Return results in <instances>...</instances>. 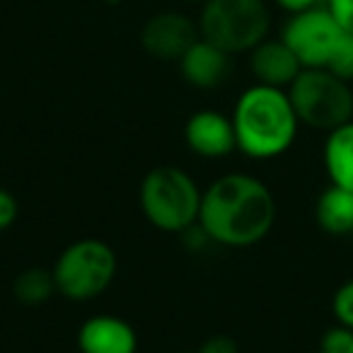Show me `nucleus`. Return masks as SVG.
<instances>
[{
	"instance_id": "obj_16",
	"label": "nucleus",
	"mask_w": 353,
	"mask_h": 353,
	"mask_svg": "<svg viewBox=\"0 0 353 353\" xmlns=\"http://www.w3.org/2000/svg\"><path fill=\"white\" fill-rule=\"evenodd\" d=\"M332 314L336 324L353 329V279L341 283L332 298Z\"/></svg>"
},
{
	"instance_id": "obj_9",
	"label": "nucleus",
	"mask_w": 353,
	"mask_h": 353,
	"mask_svg": "<svg viewBox=\"0 0 353 353\" xmlns=\"http://www.w3.org/2000/svg\"><path fill=\"white\" fill-rule=\"evenodd\" d=\"M184 141H187L189 150L206 160L225 157L232 150H237L232 119L216 109H201V112L192 114L184 123Z\"/></svg>"
},
{
	"instance_id": "obj_3",
	"label": "nucleus",
	"mask_w": 353,
	"mask_h": 353,
	"mask_svg": "<svg viewBox=\"0 0 353 353\" xmlns=\"http://www.w3.org/2000/svg\"><path fill=\"white\" fill-rule=\"evenodd\" d=\"M196 179L179 167H155L141 182V211L162 232H179L196 225L201 213Z\"/></svg>"
},
{
	"instance_id": "obj_20",
	"label": "nucleus",
	"mask_w": 353,
	"mask_h": 353,
	"mask_svg": "<svg viewBox=\"0 0 353 353\" xmlns=\"http://www.w3.org/2000/svg\"><path fill=\"white\" fill-rule=\"evenodd\" d=\"M17 213H20L17 199L8 189H0V232L8 230L17 221Z\"/></svg>"
},
{
	"instance_id": "obj_8",
	"label": "nucleus",
	"mask_w": 353,
	"mask_h": 353,
	"mask_svg": "<svg viewBox=\"0 0 353 353\" xmlns=\"http://www.w3.org/2000/svg\"><path fill=\"white\" fill-rule=\"evenodd\" d=\"M199 37V22L189 20L182 12H160L145 22L141 44L152 59L179 61Z\"/></svg>"
},
{
	"instance_id": "obj_18",
	"label": "nucleus",
	"mask_w": 353,
	"mask_h": 353,
	"mask_svg": "<svg viewBox=\"0 0 353 353\" xmlns=\"http://www.w3.org/2000/svg\"><path fill=\"white\" fill-rule=\"evenodd\" d=\"M327 70H332L334 75H339V78L353 83V34L346 37L341 51H339L336 59H334V63L329 65Z\"/></svg>"
},
{
	"instance_id": "obj_25",
	"label": "nucleus",
	"mask_w": 353,
	"mask_h": 353,
	"mask_svg": "<svg viewBox=\"0 0 353 353\" xmlns=\"http://www.w3.org/2000/svg\"><path fill=\"white\" fill-rule=\"evenodd\" d=\"M107 3H121V0H107Z\"/></svg>"
},
{
	"instance_id": "obj_7",
	"label": "nucleus",
	"mask_w": 353,
	"mask_h": 353,
	"mask_svg": "<svg viewBox=\"0 0 353 353\" xmlns=\"http://www.w3.org/2000/svg\"><path fill=\"white\" fill-rule=\"evenodd\" d=\"M348 32L332 17L327 8H314L288 15L281 39L290 46L303 68H329L341 51Z\"/></svg>"
},
{
	"instance_id": "obj_19",
	"label": "nucleus",
	"mask_w": 353,
	"mask_h": 353,
	"mask_svg": "<svg viewBox=\"0 0 353 353\" xmlns=\"http://www.w3.org/2000/svg\"><path fill=\"white\" fill-rule=\"evenodd\" d=\"M324 8L332 12V17L348 34H353V0H327Z\"/></svg>"
},
{
	"instance_id": "obj_13",
	"label": "nucleus",
	"mask_w": 353,
	"mask_h": 353,
	"mask_svg": "<svg viewBox=\"0 0 353 353\" xmlns=\"http://www.w3.org/2000/svg\"><path fill=\"white\" fill-rule=\"evenodd\" d=\"M322 160L329 182L353 192V121L341 123L327 133Z\"/></svg>"
},
{
	"instance_id": "obj_1",
	"label": "nucleus",
	"mask_w": 353,
	"mask_h": 353,
	"mask_svg": "<svg viewBox=\"0 0 353 353\" xmlns=\"http://www.w3.org/2000/svg\"><path fill=\"white\" fill-rule=\"evenodd\" d=\"M276 223V199L259 176L230 172L203 189L199 225L213 245L245 250L261 242Z\"/></svg>"
},
{
	"instance_id": "obj_10",
	"label": "nucleus",
	"mask_w": 353,
	"mask_h": 353,
	"mask_svg": "<svg viewBox=\"0 0 353 353\" xmlns=\"http://www.w3.org/2000/svg\"><path fill=\"white\" fill-rule=\"evenodd\" d=\"M182 78L196 90H216L230 78L232 56L223 51L221 46L211 44L203 37H199L187 54L179 59Z\"/></svg>"
},
{
	"instance_id": "obj_17",
	"label": "nucleus",
	"mask_w": 353,
	"mask_h": 353,
	"mask_svg": "<svg viewBox=\"0 0 353 353\" xmlns=\"http://www.w3.org/2000/svg\"><path fill=\"white\" fill-rule=\"evenodd\" d=\"M319 348L329 353H351L353 348V329L343 327V324H336V327L327 329L322 336V343Z\"/></svg>"
},
{
	"instance_id": "obj_2",
	"label": "nucleus",
	"mask_w": 353,
	"mask_h": 353,
	"mask_svg": "<svg viewBox=\"0 0 353 353\" xmlns=\"http://www.w3.org/2000/svg\"><path fill=\"white\" fill-rule=\"evenodd\" d=\"M237 150L252 160H274L293 148L300 119L288 90L254 83L237 97L232 109Z\"/></svg>"
},
{
	"instance_id": "obj_5",
	"label": "nucleus",
	"mask_w": 353,
	"mask_h": 353,
	"mask_svg": "<svg viewBox=\"0 0 353 353\" xmlns=\"http://www.w3.org/2000/svg\"><path fill=\"white\" fill-rule=\"evenodd\" d=\"M288 97L300 119V126L312 131H334L353 121V88L348 80L327 68H303L290 83Z\"/></svg>"
},
{
	"instance_id": "obj_22",
	"label": "nucleus",
	"mask_w": 353,
	"mask_h": 353,
	"mask_svg": "<svg viewBox=\"0 0 353 353\" xmlns=\"http://www.w3.org/2000/svg\"><path fill=\"white\" fill-rule=\"evenodd\" d=\"M276 6L285 12V15H298L305 10H314V8H322L327 0H274Z\"/></svg>"
},
{
	"instance_id": "obj_14",
	"label": "nucleus",
	"mask_w": 353,
	"mask_h": 353,
	"mask_svg": "<svg viewBox=\"0 0 353 353\" xmlns=\"http://www.w3.org/2000/svg\"><path fill=\"white\" fill-rule=\"evenodd\" d=\"M314 221L327 235L343 237L353 232V192L329 184L317 199Z\"/></svg>"
},
{
	"instance_id": "obj_26",
	"label": "nucleus",
	"mask_w": 353,
	"mask_h": 353,
	"mask_svg": "<svg viewBox=\"0 0 353 353\" xmlns=\"http://www.w3.org/2000/svg\"><path fill=\"white\" fill-rule=\"evenodd\" d=\"M351 353H353V348H351Z\"/></svg>"
},
{
	"instance_id": "obj_23",
	"label": "nucleus",
	"mask_w": 353,
	"mask_h": 353,
	"mask_svg": "<svg viewBox=\"0 0 353 353\" xmlns=\"http://www.w3.org/2000/svg\"><path fill=\"white\" fill-rule=\"evenodd\" d=\"M192 3H201V6H203V3H208V0H192Z\"/></svg>"
},
{
	"instance_id": "obj_21",
	"label": "nucleus",
	"mask_w": 353,
	"mask_h": 353,
	"mask_svg": "<svg viewBox=\"0 0 353 353\" xmlns=\"http://www.w3.org/2000/svg\"><path fill=\"white\" fill-rule=\"evenodd\" d=\"M199 353H240V351H237L235 339L225 336V334H216V336L206 339L201 343V351Z\"/></svg>"
},
{
	"instance_id": "obj_11",
	"label": "nucleus",
	"mask_w": 353,
	"mask_h": 353,
	"mask_svg": "<svg viewBox=\"0 0 353 353\" xmlns=\"http://www.w3.org/2000/svg\"><path fill=\"white\" fill-rule=\"evenodd\" d=\"M80 353H136V329L117 314H94L78 332Z\"/></svg>"
},
{
	"instance_id": "obj_12",
	"label": "nucleus",
	"mask_w": 353,
	"mask_h": 353,
	"mask_svg": "<svg viewBox=\"0 0 353 353\" xmlns=\"http://www.w3.org/2000/svg\"><path fill=\"white\" fill-rule=\"evenodd\" d=\"M250 70L256 83L288 90L290 83L303 70V63L281 37L279 39L269 37V39H264L259 46H254L250 51Z\"/></svg>"
},
{
	"instance_id": "obj_4",
	"label": "nucleus",
	"mask_w": 353,
	"mask_h": 353,
	"mask_svg": "<svg viewBox=\"0 0 353 353\" xmlns=\"http://www.w3.org/2000/svg\"><path fill=\"white\" fill-rule=\"evenodd\" d=\"M271 10L266 0H208L199 15V34L230 56L250 54L269 39Z\"/></svg>"
},
{
	"instance_id": "obj_15",
	"label": "nucleus",
	"mask_w": 353,
	"mask_h": 353,
	"mask_svg": "<svg viewBox=\"0 0 353 353\" xmlns=\"http://www.w3.org/2000/svg\"><path fill=\"white\" fill-rule=\"evenodd\" d=\"M56 293H59V288H56L54 271L34 266V269H25L22 274H17L12 281V295L17 298V303L27 305V307L46 305Z\"/></svg>"
},
{
	"instance_id": "obj_6",
	"label": "nucleus",
	"mask_w": 353,
	"mask_h": 353,
	"mask_svg": "<svg viewBox=\"0 0 353 353\" xmlns=\"http://www.w3.org/2000/svg\"><path fill=\"white\" fill-rule=\"evenodd\" d=\"M51 271L59 295L73 303H88L114 283L117 254L104 240L85 237L65 247Z\"/></svg>"
},
{
	"instance_id": "obj_24",
	"label": "nucleus",
	"mask_w": 353,
	"mask_h": 353,
	"mask_svg": "<svg viewBox=\"0 0 353 353\" xmlns=\"http://www.w3.org/2000/svg\"><path fill=\"white\" fill-rule=\"evenodd\" d=\"M314 353H329V351H324V348H317V351H314Z\"/></svg>"
}]
</instances>
